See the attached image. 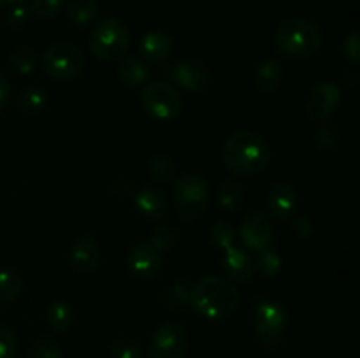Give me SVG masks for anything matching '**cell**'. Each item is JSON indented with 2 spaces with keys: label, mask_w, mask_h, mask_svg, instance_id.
<instances>
[{
  "label": "cell",
  "mask_w": 360,
  "mask_h": 358,
  "mask_svg": "<svg viewBox=\"0 0 360 358\" xmlns=\"http://www.w3.org/2000/svg\"><path fill=\"white\" fill-rule=\"evenodd\" d=\"M266 207L276 220H288L299 207V195L290 183L278 181L266 193Z\"/></svg>",
  "instance_id": "obj_15"
},
{
  "label": "cell",
  "mask_w": 360,
  "mask_h": 358,
  "mask_svg": "<svg viewBox=\"0 0 360 358\" xmlns=\"http://www.w3.org/2000/svg\"><path fill=\"white\" fill-rule=\"evenodd\" d=\"M136 209L148 220H162L169 214V200L164 192L155 186H141L134 193Z\"/></svg>",
  "instance_id": "obj_17"
},
{
  "label": "cell",
  "mask_w": 360,
  "mask_h": 358,
  "mask_svg": "<svg viewBox=\"0 0 360 358\" xmlns=\"http://www.w3.org/2000/svg\"><path fill=\"white\" fill-rule=\"evenodd\" d=\"M129 270L139 279H153L164 267V256L150 242H139L134 246L127 256Z\"/></svg>",
  "instance_id": "obj_14"
},
{
  "label": "cell",
  "mask_w": 360,
  "mask_h": 358,
  "mask_svg": "<svg viewBox=\"0 0 360 358\" xmlns=\"http://www.w3.org/2000/svg\"><path fill=\"white\" fill-rule=\"evenodd\" d=\"M253 265L262 277H274L281 272V256L271 248L264 249L253 256Z\"/></svg>",
  "instance_id": "obj_28"
},
{
  "label": "cell",
  "mask_w": 360,
  "mask_h": 358,
  "mask_svg": "<svg viewBox=\"0 0 360 358\" xmlns=\"http://www.w3.org/2000/svg\"><path fill=\"white\" fill-rule=\"evenodd\" d=\"M130 46V32L116 18H105L90 35V49L102 62H116L125 56Z\"/></svg>",
  "instance_id": "obj_5"
},
{
  "label": "cell",
  "mask_w": 360,
  "mask_h": 358,
  "mask_svg": "<svg viewBox=\"0 0 360 358\" xmlns=\"http://www.w3.org/2000/svg\"><path fill=\"white\" fill-rule=\"evenodd\" d=\"M343 95L340 86L333 81H320L309 90L304 102V114L311 121L322 123L340 109Z\"/></svg>",
  "instance_id": "obj_11"
},
{
  "label": "cell",
  "mask_w": 360,
  "mask_h": 358,
  "mask_svg": "<svg viewBox=\"0 0 360 358\" xmlns=\"http://www.w3.org/2000/svg\"><path fill=\"white\" fill-rule=\"evenodd\" d=\"M27 20H28V11L23 4H20V6H13V9H9V13L6 14V23L14 28L23 27V25L27 23Z\"/></svg>",
  "instance_id": "obj_39"
},
{
  "label": "cell",
  "mask_w": 360,
  "mask_h": 358,
  "mask_svg": "<svg viewBox=\"0 0 360 358\" xmlns=\"http://www.w3.org/2000/svg\"><path fill=\"white\" fill-rule=\"evenodd\" d=\"M239 237L243 246L252 251L269 249L274 241L273 225L262 213H250L239 227Z\"/></svg>",
  "instance_id": "obj_13"
},
{
  "label": "cell",
  "mask_w": 360,
  "mask_h": 358,
  "mask_svg": "<svg viewBox=\"0 0 360 358\" xmlns=\"http://www.w3.org/2000/svg\"><path fill=\"white\" fill-rule=\"evenodd\" d=\"M178 239H179L178 228L171 227V225H160V227H157L153 232H151L148 242H150L157 251L164 253V251H171V249L178 244Z\"/></svg>",
  "instance_id": "obj_30"
},
{
  "label": "cell",
  "mask_w": 360,
  "mask_h": 358,
  "mask_svg": "<svg viewBox=\"0 0 360 358\" xmlns=\"http://www.w3.org/2000/svg\"><path fill=\"white\" fill-rule=\"evenodd\" d=\"M148 172L157 183H171L176 179V165L169 157L158 154L148 161Z\"/></svg>",
  "instance_id": "obj_29"
},
{
  "label": "cell",
  "mask_w": 360,
  "mask_h": 358,
  "mask_svg": "<svg viewBox=\"0 0 360 358\" xmlns=\"http://www.w3.org/2000/svg\"><path fill=\"white\" fill-rule=\"evenodd\" d=\"M221 269L227 279L232 283H246L255 274V265H253V256L246 253L245 249L231 246L225 249L221 256Z\"/></svg>",
  "instance_id": "obj_16"
},
{
  "label": "cell",
  "mask_w": 360,
  "mask_h": 358,
  "mask_svg": "<svg viewBox=\"0 0 360 358\" xmlns=\"http://www.w3.org/2000/svg\"><path fill=\"white\" fill-rule=\"evenodd\" d=\"M217 202L218 206L229 213H236L241 209L246 202V192L236 179H224L217 188Z\"/></svg>",
  "instance_id": "obj_21"
},
{
  "label": "cell",
  "mask_w": 360,
  "mask_h": 358,
  "mask_svg": "<svg viewBox=\"0 0 360 358\" xmlns=\"http://www.w3.org/2000/svg\"><path fill=\"white\" fill-rule=\"evenodd\" d=\"M16 100L21 111L34 114V112H41L48 105V95H46L42 88L28 86L18 93Z\"/></svg>",
  "instance_id": "obj_26"
},
{
  "label": "cell",
  "mask_w": 360,
  "mask_h": 358,
  "mask_svg": "<svg viewBox=\"0 0 360 358\" xmlns=\"http://www.w3.org/2000/svg\"><path fill=\"white\" fill-rule=\"evenodd\" d=\"M109 357L111 358H141L143 357V351L141 346L130 337H120L115 343L111 344V350H109Z\"/></svg>",
  "instance_id": "obj_34"
},
{
  "label": "cell",
  "mask_w": 360,
  "mask_h": 358,
  "mask_svg": "<svg viewBox=\"0 0 360 358\" xmlns=\"http://www.w3.org/2000/svg\"><path fill=\"white\" fill-rule=\"evenodd\" d=\"M164 72L176 86L186 91H195V93L206 90L213 79L210 65L197 58L174 60L164 67Z\"/></svg>",
  "instance_id": "obj_10"
},
{
  "label": "cell",
  "mask_w": 360,
  "mask_h": 358,
  "mask_svg": "<svg viewBox=\"0 0 360 358\" xmlns=\"http://www.w3.org/2000/svg\"><path fill=\"white\" fill-rule=\"evenodd\" d=\"M292 234L297 239H308L313 234V221L309 216H297L290 225Z\"/></svg>",
  "instance_id": "obj_38"
},
{
  "label": "cell",
  "mask_w": 360,
  "mask_h": 358,
  "mask_svg": "<svg viewBox=\"0 0 360 358\" xmlns=\"http://www.w3.org/2000/svg\"><path fill=\"white\" fill-rule=\"evenodd\" d=\"M67 18L77 27H86L101 16V6L97 0H72L65 9Z\"/></svg>",
  "instance_id": "obj_23"
},
{
  "label": "cell",
  "mask_w": 360,
  "mask_h": 358,
  "mask_svg": "<svg viewBox=\"0 0 360 358\" xmlns=\"http://www.w3.org/2000/svg\"><path fill=\"white\" fill-rule=\"evenodd\" d=\"M28 358H62V347L53 337L42 336L32 343Z\"/></svg>",
  "instance_id": "obj_32"
},
{
  "label": "cell",
  "mask_w": 360,
  "mask_h": 358,
  "mask_svg": "<svg viewBox=\"0 0 360 358\" xmlns=\"http://www.w3.org/2000/svg\"><path fill=\"white\" fill-rule=\"evenodd\" d=\"M102 262V249L97 239L91 235H83V237L76 239L72 244L69 246L67 251V263L70 269L79 276H88L94 272Z\"/></svg>",
  "instance_id": "obj_12"
},
{
  "label": "cell",
  "mask_w": 360,
  "mask_h": 358,
  "mask_svg": "<svg viewBox=\"0 0 360 358\" xmlns=\"http://www.w3.org/2000/svg\"><path fill=\"white\" fill-rule=\"evenodd\" d=\"M192 286L193 283L188 277H181V279L174 281L164 293L165 305L169 309H172V311H183V309L188 307Z\"/></svg>",
  "instance_id": "obj_24"
},
{
  "label": "cell",
  "mask_w": 360,
  "mask_h": 358,
  "mask_svg": "<svg viewBox=\"0 0 360 358\" xmlns=\"http://www.w3.org/2000/svg\"><path fill=\"white\" fill-rule=\"evenodd\" d=\"M37 55L32 48L28 46H21V48H16L9 56H7V65L14 70V72L21 74V76H28L35 70L37 67Z\"/></svg>",
  "instance_id": "obj_25"
},
{
  "label": "cell",
  "mask_w": 360,
  "mask_h": 358,
  "mask_svg": "<svg viewBox=\"0 0 360 358\" xmlns=\"http://www.w3.org/2000/svg\"><path fill=\"white\" fill-rule=\"evenodd\" d=\"M16 350L18 343L14 333L6 326H0V358H14Z\"/></svg>",
  "instance_id": "obj_37"
},
{
  "label": "cell",
  "mask_w": 360,
  "mask_h": 358,
  "mask_svg": "<svg viewBox=\"0 0 360 358\" xmlns=\"http://www.w3.org/2000/svg\"><path fill=\"white\" fill-rule=\"evenodd\" d=\"M116 74H118L120 81H122L123 84L132 88L144 86L151 77L150 67H148L143 60L132 55L123 56L118 69H116Z\"/></svg>",
  "instance_id": "obj_19"
},
{
  "label": "cell",
  "mask_w": 360,
  "mask_h": 358,
  "mask_svg": "<svg viewBox=\"0 0 360 358\" xmlns=\"http://www.w3.org/2000/svg\"><path fill=\"white\" fill-rule=\"evenodd\" d=\"M241 305V293L236 283L227 277L206 276L193 283L190 291V307L197 316L210 321L229 319Z\"/></svg>",
  "instance_id": "obj_1"
},
{
  "label": "cell",
  "mask_w": 360,
  "mask_h": 358,
  "mask_svg": "<svg viewBox=\"0 0 360 358\" xmlns=\"http://www.w3.org/2000/svg\"><path fill=\"white\" fill-rule=\"evenodd\" d=\"M141 105L155 119L171 121L183 111V98L178 88L167 81H151L141 91Z\"/></svg>",
  "instance_id": "obj_6"
},
{
  "label": "cell",
  "mask_w": 360,
  "mask_h": 358,
  "mask_svg": "<svg viewBox=\"0 0 360 358\" xmlns=\"http://www.w3.org/2000/svg\"><path fill=\"white\" fill-rule=\"evenodd\" d=\"M74 319H76V312H74L72 305L65 300L53 302L46 309V321L51 326V330L58 333L67 332L72 326Z\"/></svg>",
  "instance_id": "obj_22"
},
{
  "label": "cell",
  "mask_w": 360,
  "mask_h": 358,
  "mask_svg": "<svg viewBox=\"0 0 360 358\" xmlns=\"http://www.w3.org/2000/svg\"><path fill=\"white\" fill-rule=\"evenodd\" d=\"M172 202L178 216L195 223L210 209V185L199 174H183L172 185Z\"/></svg>",
  "instance_id": "obj_4"
},
{
  "label": "cell",
  "mask_w": 360,
  "mask_h": 358,
  "mask_svg": "<svg viewBox=\"0 0 360 358\" xmlns=\"http://www.w3.org/2000/svg\"><path fill=\"white\" fill-rule=\"evenodd\" d=\"M174 42L165 32L151 30L139 41V55L148 63H162L172 55Z\"/></svg>",
  "instance_id": "obj_18"
},
{
  "label": "cell",
  "mask_w": 360,
  "mask_h": 358,
  "mask_svg": "<svg viewBox=\"0 0 360 358\" xmlns=\"http://www.w3.org/2000/svg\"><path fill=\"white\" fill-rule=\"evenodd\" d=\"M4 4H7V0H0V7H2Z\"/></svg>",
  "instance_id": "obj_42"
},
{
  "label": "cell",
  "mask_w": 360,
  "mask_h": 358,
  "mask_svg": "<svg viewBox=\"0 0 360 358\" xmlns=\"http://www.w3.org/2000/svg\"><path fill=\"white\" fill-rule=\"evenodd\" d=\"M65 6V0H30V11L39 20H49L56 16Z\"/></svg>",
  "instance_id": "obj_35"
},
{
  "label": "cell",
  "mask_w": 360,
  "mask_h": 358,
  "mask_svg": "<svg viewBox=\"0 0 360 358\" xmlns=\"http://www.w3.org/2000/svg\"><path fill=\"white\" fill-rule=\"evenodd\" d=\"M41 67L55 81H74L84 69V56L79 48L67 42H58L49 48L41 56Z\"/></svg>",
  "instance_id": "obj_7"
},
{
  "label": "cell",
  "mask_w": 360,
  "mask_h": 358,
  "mask_svg": "<svg viewBox=\"0 0 360 358\" xmlns=\"http://www.w3.org/2000/svg\"><path fill=\"white\" fill-rule=\"evenodd\" d=\"M288 325V312L280 302L262 298L255 305L253 312V326L260 343L266 347L280 346L285 329Z\"/></svg>",
  "instance_id": "obj_8"
},
{
  "label": "cell",
  "mask_w": 360,
  "mask_h": 358,
  "mask_svg": "<svg viewBox=\"0 0 360 358\" xmlns=\"http://www.w3.org/2000/svg\"><path fill=\"white\" fill-rule=\"evenodd\" d=\"M11 91L13 90H11L9 79H7V77L0 72V109L7 104V100H9V97H11Z\"/></svg>",
  "instance_id": "obj_40"
},
{
  "label": "cell",
  "mask_w": 360,
  "mask_h": 358,
  "mask_svg": "<svg viewBox=\"0 0 360 358\" xmlns=\"http://www.w3.org/2000/svg\"><path fill=\"white\" fill-rule=\"evenodd\" d=\"M221 160L229 171L238 175L260 174L271 161V146L260 133L239 130L225 140Z\"/></svg>",
  "instance_id": "obj_2"
},
{
  "label": "cell",
  "mask_w": 360,
  "mask_h": 358,
  "mask_svg": "<svg viewBox=\"0 0 360 358\" xmlns=\"http://www.w3.org/2000/svg\"><path fill=\"white\" fill-rule=\"evenodd\" d=\"M281 81H283V67L273 58L260 63L253 74V84L260 93H273L281 86Z\"/></svg>",
  "instance_id": "obj_20"
},
{
  "label": "cell",
  "mask_w": 360,
  "mask_h": 358,
  "mask_svg": "<svg viewBox=\"0 0 360 358\" xmlns=\"http://www.w3.org/2000/svg\"><path fill=\"white\" fill-rule=\"evenodd\" d=\"M313 142L320 153H327V151L334 150L340 142V133L329 123H320L319 128L313 133Z\"/></svg>",
  "instance_id": "obj_31"
},
{
  "label": "cell",
  "mask_w": 360,
  "mask_h": 358,
  "mask_svg": "<svg viewBox=\"0 0 360 358\" xmlns=\"http://www.w3.org/2000/svg\"><path fill=\"white\" fill-rule=\"evenodd\" d=\"M190 350V336L181 323L169 321L158 326L148 343L150 358H185Z\"/></svg>",
  "instance_id": "obj_9"
},
{
  "label": "cell",
  "mask_w": 360,
  "mask_h": 358,
  "mask_svg": "<svg viewBox=\"0 0 360 358\" xmlns=\"http://www.w3.org/2000/svg\"><path fill=\"white\" fill-rule=\"evenodd\" d=\"M23 291V279L11 269L0 270V302L16 300Z\"/></svg>",
  "instance_id": "obj_27"
},
{
  "label": "cell",
  "mask_w": 360,
  "mask_h": 358,
  "mask_svg": "<svg viewBox=\"0 0 360 358\" xmlns=\"http://www.w3.org/2000/svg\"><path fill=\"white\" fill-rule=\"evenodd\" d=\"M274 48L287 58H309L322 48V32L313 21L288 18L274 32Z\"/></svg>",
  "instance_id": "obj_3"
},
{
  "label": "cell",
  "mask_w": 360,
  "mask_h": 358,
  "mask_svg": "<svg viewBox=\"0 0 360 358\" xmlns=\"http://www.w3.org/2000/svg\"><path fill=\"white\" fill-rule=\"evenodd\" d=\"M25 0H7V4H13V6H20V4H23Z\"/></svg>",
  "instance_id": "obj_41"
},
{
  "label": "cell",
  "mask_w": 360,
  "mask_h": 358,
  "mask_svg": "<svg viewBox=\"0 0 360 358\" xmlns=\"http://www.w3.org/2000/svg\"><path fill=\"white\" fill-rule=\"evenodd\" d=\"M343 55L352 65H357L360 62V30L355 28V30L350 32L347 39L343 42Z\"/></svg>",
  "instance_id": "obj_36"
},
{
  "label": "cell",
  "mask_w": 360,
  "mask_h": 358,
  "mask_svg": "<svg viewBox=\"0 0 360 358\" xmlns=\"http://www.w3.org/2000/svg\"><path fill=\"white\" fill-rule=\"evenodd\" d=\"M210 241L225 251L234 246V228L225 221H214L210 228Z\"/></svg>",
  "instance_id": "obj_33"
}]
</instances>
